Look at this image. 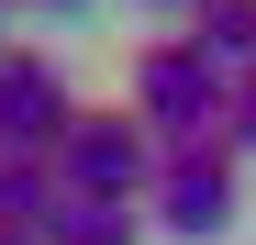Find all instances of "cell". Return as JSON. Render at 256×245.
<instances>
[{
  "instance_id": "11",
  "label": "cell",
  "mask_w": 256,
  "mask_h": 245,
  "mask_svg": "<svg viewBox=\"0 0 256 245\" xmlns=\"http://www.w3.org/2000/svg\"><path fill=\"white\" fill-rule=\"evenodd\" d=\"M0 245H45V234H22V223H0Z\"/></svg>"
},
{
  "instance_id": "8",
  "label": "cell",
  "mask_w": 256,
  "mask_h": 245,
  "mask_svg": "<svg viewBox=\"0 0 256 245\" xmlns=\"http://www.w3.org/2000/svg\"><path fill=\"white\" fill-rule=\"evenodd\" d=\"M223 145H234V168H256V78H234V112H223Z\"/></svg>"
},
{
  "instance_id": "6",
  "label": "cell",
  "mask_w": 256,
  "mask_h": 245,
  "mask_svg": "<svg viewBox=\"0 0 256 245\" xmlns=\"http://www.w3.org/2000/svg\"><path fill=\"white\" fill-rule=\"evenodd\" d=\"M56 200H67V178H56V156H0V223L45 234V223H56Z\"/></svg>"
},
{
  "instance_id": "12",
  "label": "cell",
  "mask_w": 256,
  "mask_h": 245,
  "mask_svg": "<svg viewBox=\"0 0 256 245\" xmlns=\"http://www.w3.org/2000/svg\"><path fill=\"white\" fill-rule=\"evenodd\" d=\"M12 12H22V0H0V22H12Z\"/></svg>"
},
{
  "instance_id": "3",
  "label": "cell",
  "mask_w": 256,
  "mask_h": 245,
  "mask_svg": "<svg viewBox=\"0 0 256 245\" xmlns=\"http://www.w3.org/2000/svg\"><path fill=\"white\" fill-rule=\"evenodd\" d=\"M234 145H156V190H145V234H178V245H212L234 223Z\"/></svg>"
},
{
  "instance_id": "1",
  "label": "cell",
  "mask_w": 256,
  "mask_h": 245,
  "mask_svg": "<svg viewBox=\"0 0 256 245\" xmlns=\"http://www.w3.org/2000/svg\"><path fill=\"white\" fill-rule=\"evenodd\" d=\"M122 112L145 122L156 145H223V112H234V78L212 67L190 34H156L134 45V78H122Z\"/></svg>"
},
{
  "instance_id": "5",
  "label": "cell",
  "mask_w": 256,
  "mask_h": 245,
  "mask_svg": "<svg viewBox=\"0 0 256 245\" xmlns=\"http://www.w3.org/2000/svg\"><path fill=\"white\" fill-rule=\"evenodd\" d=\"M178 34H190V45L223 67V78H256V0H200Z\"/></svg>"
},
{
  "instance_id": "2",
  "label": "cell",
  "mask_w": 256,
  "mask_h": 245,
  "mask_svg": "<svg viewBox=\"0 0 256 245\" xmlns=\"http://www.w3.org/2000/svg\"><path fill=\"white\" fill-rule=\"evenodd\" d=\"M56 178L67 200H134L145 212V190H156V134L122 100H78V122L56 134Z\"/></svg>"
},
{
  "instance_id": "7",
  "label": "cell",
  "mask_w": 256,
  "mask_h": 245,
  "mask_svg": "<svg viewBox=\"0 0 256 245\" xmlns=\"http://www.w3.org/2000/svg\"><path fill=\"white\" fill-rule=\"evenodd\" d=\"M45 245H145V212L134 200H56Z\"/></svg>"
},
{
  "instance_id": "9",
  "label": "cell",
  "mask_w": 256,
  "mask_h": 245,
  "mask_svg": "<svg viewBox=\"0 0 256 245\" xmlns=\"http://www.w3.org/2000/svg\"><path fill=\"white\" fill-rule=\"evenodd\" d=\"M22 12H45V22H78V12H100V0H22Z\"/></svg>"
},
{
  "instance_id": "4",
  "label": "cell",
  "mask_w": 256,
  "mask_h": 245,
  "mask_svg": "<svg viewBox=\"0 0 256 245\" xmlns=\"http://www.w3.org/2000/svg\"><path fill=\"white\" fill-rule=\"evenodd\" d=\"M78 122V90L45 45H0V156H56V134Z\"/></svg>"
},
{
  "instance_id": "10",
  "label": "cell",
  "mask_w": 256,
  "mask_h": 245,
  "mask_svg": "<svg viewBox=\"0 0 256 245\" xmlns=\"http://www.w3.org/2000/svg\"><path fill=\"white\" fill-rule=\"evenodd\" d=\"M145 12H178V22H190V12H200V0H145Z\"/></svg>"
}]
</instances>
